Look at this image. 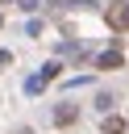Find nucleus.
<instances>
[{"mask_svg": "<svg viewBox=\"0 0 129 134\" xmlns=\"http://www.w3.org/2000/svg\"><path fill=\"white\" fill-rule=\"evenodd\" d=\"M108 25L112 29H129V0H121L117 8H108Z\"/></svg>", "mask_w": 129, "mask_h": 134, "instance_id": "f257e3e1", "label": "nucleus"}, {"mask_svg": "<svg viewBox=\"0 0 129 134\" xmlns=\"http://www.w3.org/2000/svg\"><path fill=\"white\" fill-rule=\"evenodd\" d=\"M100 130H104V134H125V117H112V113H108V117L100 121Z\"/></svg>", "mask_w": 129, "mask_h": 134, "instance_id": "f03ea898", "label": "nucleus"}, {"mask_svg": "<svg viewBox=\"0 0 129 134\" xmlns=\"http://www.w3.org/2000/svg\"><path fill=\"white\" fill-rule=\"evenodd\" d=\"M54 121H58V126H71V121H75V109H71V105H58V109H54Z\"/></svg>", "mask_w": 129, "mask_h": 134, "instance_id": "7ed1b4c3", "label": "nucleus"}, {"mask_svg": "<svg viewBox=\"0 0 129 134\" xmlns=\"http://www.w3.org/2000/svg\"><path fill=\"white\" fill-rule=\"evenodd\" d=\"M100 67L108 71V67H121V50H104L100 54Z\"/></svg>", "mask_w": 129, "mask_h": 134, "instance_id": "20e7f679", "label": "nucleus"}, {"mask_svg": "<svg viewBox=\"0 0 129 134\" xmlns=\"http://www.w3.org/2000/svg\"><path fill=\"white\" fill-rule=\"evenodd\" d=\"M58 71H62V67H58V63H46V67H42V71H37V80H42V84H50V80H54V75H58Z\"/></svg>", "mask_w": 129, "mask_h": 134, "instance_id": "39448f33", "label": "nucleus"}, {"mask_svg": "<svg viewBox=\"0 0 129 134\" xmlns=\"http://www.w3.org/2000/svg\"><path fill=\"white\" fill-rule=\"evenodd\" d=\"M8 63H12V54H8V50H0V67H8Z\"/></svg>", "mask_w": 129, "mask_h": 134, "instance_id": "423d86ee", "label": "nucleus"}, {"mask_svg": "<svg viewBox=\"0 0 129 134\" xmlns=\"http://www.w3.org/2000/svg\"><path fill=\"white\" fill-rule=\"evenodd\" d=\"M0 25H4V17H0Z\"/></svg>", "mask_w": 129, "mask_h": 134, "instance_id": "0eeeda50", "label": "nucleus"}]
</instances>
